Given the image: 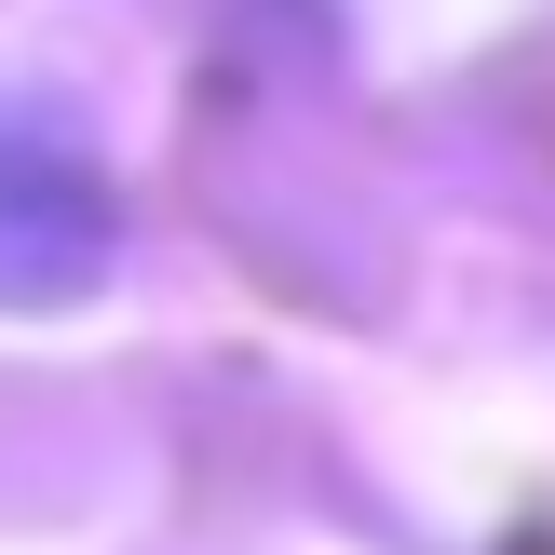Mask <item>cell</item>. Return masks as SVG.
Masks as SVG:
<instances>
[{"label":"cell","instance_id":"6da1fadb","mask_svg":"<svg viewBox=\"0 0 555 555\" xmlns=\"http://www.w3.org/2000/svg\"><path fill=\"white\" fill-rule=\"evenodd\" d=\"M122 258V190L54 108L0 95V312H68Z\"/></svg>","mask_w":555,"mask_h":555}]
</instances>
